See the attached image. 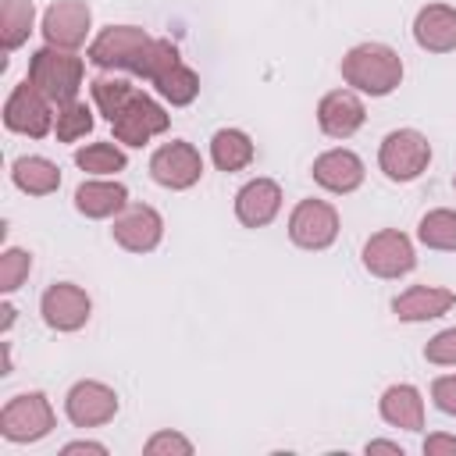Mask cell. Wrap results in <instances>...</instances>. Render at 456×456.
<instances>
[{"mask_svg": "<svg viewBox=\"0 0 456 456\" xmlns=\"http://www.w3.org/2000/svg\"><path fill=\"white\" fill-rule=\"evenodd\" d=\"M346 75H349L360 89L381 96V93H388V89L399 82V61H395V53L385 50V46H360V50L349 53Z\"/></svg>", "mask_w": 456, "mask_h": 456, "instance_id": "1", "label": "cell"}, {"mask_svg": "<svg viewBox=\"0 0 456 456\" xmlns=\"http://www.w3.org/2000/svg\"><path fill=\"white\" fill-rule=\"evenodd\" d=\"M428 157H431V150H428L424 135H420V132H410V128L392 132V135L385 139V146H381V167H385V175H388L392 182H410V178H417L420 167L428 164Z\"/></svg>", "mask_w": 456, "mask_h": 456, "instance_id": "2", "label": "cell"}, {"mask_svg": "<svg viewBox=\"0 0 456 456\" xmlns=\"http://www.w3.org/2000/svg\"><path fill=\"white\" fill-rule=\"evenodd\" d=\"M200 171H203V164H200L196 150L185 146V142L160 146V150L153 153V160H150L153 182H160V185H167V189H185V185H192V182L200 178Z\"/></svg>", "mask_w": 456, "mask_h": 456, "instance_id": "3", "label": "cell"}, {"mask_svg": "<svg viewBox=\"0 0 456 456\" xmlns=\"http://www.w3.org/2000/svg\"><path fill=\"white\" fill-rule=\"evenodd\" d=\"M289 232H292V239H296L299 246H306V249H324V246L335 239L338 221H335V210H331V207L306 200V203L296 207Z\"/></svg>", "mask_w": 456, "mask_h": 456, "instance_id": "4", "label": "cell"}, {"mask_svg": "<svg viewBox=\"0 0 456 456\" xmlns=\"http://www.w3.org/2000/svg\"><path fill=\"white\" fill-rule=\"evenodd\" d=\"M314 178L331 192H353L363 182V160L349 150H331L314 160Z\"/></svg>", "mask_w": 456, "mask_h": 456, "instance_id": "5", "label": "cell"}, {"mask_svg": "<svg viewBox=\"0 0 456 456\" xmlns=\"http://www.w3.org/2000/svg\"><path fill=\"white\" fill-rule=\"evenodd\" d=\"M32 75H36V82L43 86V93H46V96L64 100V103H68V100L75 96V89H78V64H75V61H68V57L50 53V50L36 53Z\"/></svg>", "mask_w": 456, "mask_h": 456, "instance_id": "6", "label": "cell"}, {"mask_svg": "<svg viewBox=\"0 0 456 456\" xmlns=\"http://www.w3.org/2000/svg\"><path fill=\"white\" fill-rule=\"evenodd\" d=\"M317 121H321V128H324L328 135L346 139V135H353V132L363 125V103H360L353 93H346V89L328 93V96L321 100Z\"/></svg>", "mask_w": 456, "mask_h": 456, "instance_id": "7", "label": "cell"}, {"mask_svg": "<svg viewBox=\"0 0 456 456\" xmlns=\"http://www.w3.org/2000/svg\"><path fill=\"white\" fill-rule=\"evenodd\" d=\"M278 203H281L278 185L267 182V178H256V182H249V185L239 189V196H235V214H239L242 224L260 228V224H267V221L278 214Z\"/></svg>", "mask_w": 456, "mask_h": 456, "instance_id": "8", "label": "cell"}, {"mask_svg": "<svg viewBox=\"0 0 456 456\" xmlns=\"http://www.w3.org/2000/svg\"><path fill=\"white\" fill-rule=\"evenodd\" d=\"M363 264L370 271H378V274H406L413 267V249H410V242L403 235L385 232V235H378V239L367 242Z\"/></svg>", "mask_w": 456, "mask_h": 456, "instance_id": "9", "label": "cell"}, {"mask_svg": "<svg viewBox=\"0 0 456 456\" xmlns=\"http://www.w3.org/2000/svg\"><path fill=\"white\" fill-rule=\"evenodd\" d=\"M4 121H7V128L25 132V135H43V132L50 128V114H46L43 100L28 89V82L18 86L14 96L7 100V114H4Z\"/></svg>", "mask_w": 456, "mask_h": 456, "instance_id": "10", "label": "cell"}, {"mask_svg": "<svg viewBox=\"0 0 456 456\" xmlns=\"http://www.w3.org/2000/svg\"><path fill=\"white\" fill-rule=\"evenodd\" d=\"M413 36L424 50H452L456 46V11L442 7V4H431L417 14V25H413Z\"/></svg>", "mask_w": 456, "mask_h": 456, "instance_id": "11", "label": "cell"}, {"mask_svg": "<svg viewBox=\"0 0 456 456\" xmlns=\"http://www.w3.org/2000/svg\"><path fill=\"white\" fill-rule=\"evenodd\" d=\"M43 314L50 328H78L89 317V299L71 285H53L43 296Z\"/></svg>", "mask_w": 456, "mask_h": 456, "instance_id": "12", "label": "cell"}, {"mask_svg": "<svg viewBox=\"0 0 456 456\" xmlns=\"http://www.w3.org/2000/svg\"><path fill=\"white\" fill-rule=\"evenodd\" d=\"M114 406H118L114 395L103 385H93V381L75 385L71 395H68V417L75 424H100V420H107L114 413Z\"/></svg>", "mask_w": 456, "mask_h": 456, "instance_id": "13", "label": "cell"}, {"mask_svg": "<svg viewBox=\"0 0 456 456\" xmlns=\"http://www.w3.org/2000/svg\"><path fill=\"white\" fill-rule=\"evenodd\" d=\"M114 125H118V132H121L132 146H139L150 132H160V128L167 125V118H164L146 96H132V100H128V110H121V114L114 118Z\"/></svg>", "mask_w": 456, "mask_h": 456, "instance_id": "14", "label": "cell"}, {"mask_svg": "<svg viewBox=\"0 0 456 456\" xmlns=\"http://www.w3.org/2000/svg\"><path fill=\"white\" fill-rule=\"evenodd\" d=\"M114 235L121 246L128 249H153L157 239H160V217L150 210V207H132L118 224H114Z\"/></svg>", "mask_w": 456, "mask_h": 456, "instance_id": "15", "label": "cell"}, {"mask_svg": "<svg viewBox=\"0 0 456 456\" xmlns=\"http://www.w3.org/2000/svg\"><path fill=\"white\" fill-rule=\"evenodd\" d=\"M128 200L125 185H114V182H86L78 185L75 192V207L86 214V217H107L114 210H121Z\"/></svg>", "mask_w": 456, "mask_h": 456, "instance_id": "16", "label": "cell"}, {"mask_svg": "<svg viewBox=\"0 0 456 456\" xmlns=\"http://www.w3.org/2000/svg\"><path fill=\"white\" fill-rule=\"evenodd\" d=\"M11 178H14L18 189L36 192V196H43V192H50V189L61 185L57 167L50 160H43V157H18L14 167H11Z\"/></svg>", "mask_w": 456, "mask_h": 456, "instance_id": "17", "label": "cell"}, {"mask_svg": "<svg viewBox=\"0 0 456 456\" xmlns=\"http://www.w3.org/2000/svg\"><path fill=\"white\" fill-rule=\"evenodd\" d=\"M89 25V11L86 7H78V4H61V7H53L50 14H46V39L50 43H64V46H71V43H78L82 39V28Z\"/></svg>", "mask_w": 456, "mask_h": 456, "instance_id": "18", "label": "cell"}, {"mask_svg": "<svg viewBox=\"0 0 456 456\" xmlns=\"http://www.w3.org/2000/svg\"><path fill=\"white\" fill-rule=\"evenodd\" d=\"M210 157L221 171H239L253 160V142L239 132V128H221L210 142Z\"/></svg>", "mask_w": 456, "mask_h": 456, "instance_id": "19", "label": "cell"}, {"mask_svg": "<svg viewBox=\"0 0 456 456\" xmlns=\"http://www.w3.org/2000/svg\"><path fill=\"white\" fill-rule=\"evenodd\" d=\"M452 303H456L452 292H442V289H413L403 299H395V314L403 321H424V317H438Z\"/></svg>", "mask_w": 456, "mask_h": 456, "instance_id": "20", "label": "cell"}, {"mask_svg": "<svg viewBox=\"0 0 456 456\" xmlns=\"http://www.w3.org/2000/svg\"><path fill=\"white\" fill-rule=\"evenodd\" d=\"M128 46H146V36H139L135 28H110V32L93 46V61L103 64V68H110V64H132V68H135Z\"/></svg>", "mask_w": 456, "mask_h": 456, "instance_id": "21", "label": "cell"}, {"mask_svg": "<svg viewBox=\"0 0 456 456\" xmlns=\"http://www.w3.org/2000/svg\"><path fill=\"white\" fill-rule=\"evenodd\" d=\"M381 413H385L392 424H410V428H417V424H420V413H417V392H413L410 385L388 388V392H385V403H381Z\"/></svg>", "mask_w": 456, "mask_h": 456, "instance_id": "22", "label": "cell"}, {"mask_svg": "<svg viewBox=\"0 0 456 456\" xmlns=\"http://www.w3.org/2000/svg\"><path fill=\"white\" fill-rule=\"evenodd\" d=\"M420 239L435 249H456V214L452 210H435L420 221Z\"/></svg>", "mask_w": 456, "mask_h": 456, "instance_id": "23", "label": "cell"}, {"mask_svg": "<svg viewBox=\"0 0 456 456\" xmlns=\"http://www.w3.org/2000/svg\"><path fill=\"white\" fill-rule=\"evenodd\" d=\"M93 93H96V100L103 103V110H107L110 121H114V118L125 110V103L135 96L128 82H110V78H96V82H93Z\"/></svg>", "mask_w": 456, "mask_h": 456, "instance_id": "24", "label": "cell"}, {"mask_svg": "<svg viewBox=\"0 0 456 456\" xmlns=\"http://www.w3.org/2000/svg\"><path fill=\"white\" fill-rule=\"evenodd\" d=\"M75 160H78V167H86V171H121V167H125V153L114 150V146H89V150H78Z\"/></svg>", "mask_w": 456, "mask_h": 456, "instance_id": "25", "label": "cell"}, {"mask_svg": "<svg viewBox=\"0 0 456 456\" xmlns=\"http://www.w3.org/2000/svg\"><path fill=\"white\" fill-rule=\"evenodd\" d=\"M89 128H93V118H89V107H82V103H71L57 121V135L61 139H75V135H82Z\"/></svg>", "mask_w": 456, "mask_h": 456, "instance_id": "26", "label": "cell"}, {"mask_svg": "<svg viewBox=\"0 0 456 456\" xmlns=\"http://www.w3.org/2000/svg\"><path fill=\"white\" fill-rule=\"evenodd\" d=\"M428 356H431V360H442V363H445V360H456V331H442V335L428 346Z\"/></svg>", "mask_w": 456, "mask_h": 456, "instance_id": "27", "label": "cell"}, {"mask_svg": "<svg viewBox=\"0 0 456 456\" xmlns=\"http://www.w3.org/2000/svg\"><path fill=\"white\" fill-rule=\"evenodd\" d=\"M378 449H385V452H403V449L392 445V442H370V445H367V452H378Z\"/></svg>", "mask_w": 456, "mask_h": 456, "instance_id": "28", "label": "cell"}, {"mask_svg": "<svg viewBox=\"0 0 456 456\" xmlns=\"http://www.w3.org/2000/svg\"><path fill=\"white\" fill-rule=\"evenodd\" d=\"M424 449H452V452H456V442H449V438H435V442H428Z\"/></svg>", "mask_w": 456, "mask_h": 456, "instance_id": "29", "label": "cell"}]
</instances>
